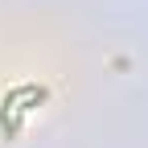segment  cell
Here are the masks:
<instances>
[{
  "label": "cell",
  "mask_w": 148,
  "mask_h": 148,
  "mask_svg": "<svg viewBox=\"0 0 148 148\" xmlns=\"http://www.w3.org/2000/svg\"><path fill=\"white\" fill-rule=\"evenodd\" d=\"M29 90H37L33 82H25V86H16V90H8L4 95V103H0V127H4V136H16V127H21V115H25V107H16Z\"/></svg>",
  "instance_id": "1"
}]
</instances>
